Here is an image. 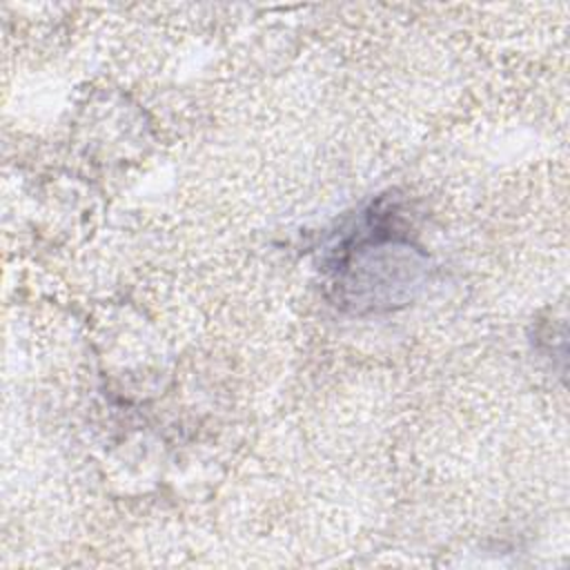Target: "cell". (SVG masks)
<instances>
[{
    "label": "cell",
    "mask_w": 570,
    "mask_h": 570,
    "mask_svg": "<svg viewBox=\"0 0 570 570\" xmlns=\"http://www.w3.org/2000/svg\"><path fill=\"white\" fill-rule=\"evenodd\" d=\"M428 254L387 220H367L354 229L327 263V289L334 305L354 314L407 305L425 285Z\"/></svg>",
    "instance_id": "1"
}]
</instances>
